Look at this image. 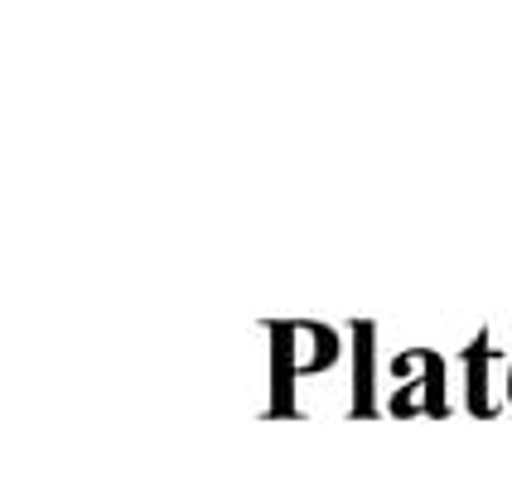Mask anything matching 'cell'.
I'll list each match as a JSON object with an SVG mask.
<instances>
[{"mask_svg": "<svg viewBox=\"0 0 512 478\" xmlns=\"http://www.w3.org/2000/svg\"><path fill=\"white\" fill-rule=\"evenodd\" d=\"M488 358H493V343L474 338L464 348V367H469V411L474 416H493V401H488Z\"/></svg>", "mask_w": 512, "mask_h": 478, "instance_id": "obj_2", "label": "cell"}, {"mask_svg": "<svg viewBox=\"0 0 512 478\" xmlns=\"http://www.w3.org/2000/svg\"><path fill=\"white\" fill-rule=\"evenodd\" d=\"M508 392H512V372H508Z\"/></svg>", "mask_w": 512, "mask_h": 478, "instance_id": "obj_4", "label": "cell"}, {"mask_svg": "<svg viewBox=\"0 0 512 478\" xmlns=\"http://www.w3.org/2000/svg\"><path fill=\"white\" fill-rule=\"evenodd\" d=\"M358 334V416L363 411H372V324H358L353 329Z\"/></svg>", "mask_w": 512, "mask_h": 478, "instance_id": "obj_3", "label": "cell"}, {"mask_svg": "<svg viewBox=\"0 0 512 478\" xmlns=\"http://www.w3.org/2000/svg\"><path fill=\"white\" fill-rule=\"evenodd\" d=\"M271 353H276V387L285 377H310V372H329L339 363L343 343L334 329L324 324H271Z\"/></svg>", "mask_w": 512, "mask_h": 478, "instance_id": "obj_1", "label": "cell"}]
</instances>
